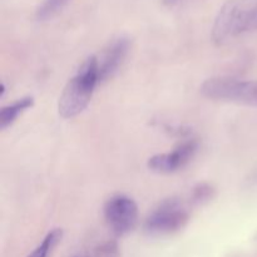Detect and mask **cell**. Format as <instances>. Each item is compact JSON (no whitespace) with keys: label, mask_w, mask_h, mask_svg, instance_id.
<instances>
[{"label":"cell","mask_w":257,"mask_h":257,"mask_svg":"<svg viewBox=\"0 0 257 257\" xmlns=\"http://www.w3.org/2000/svg\"><path fill=\"white\" fill-rule=\"evenodd\" d=\"M250 30H257V4L247 10V32Z\"/></svg>","instance_id":"7c38bea8"},{"label":"cell","mask_w":257,"mask_h":257,"mask_svg":"<svg viewBox=\"0 0 257 257\" xmlns=\"http://www.w3.org/2000/svg\"><path fill=\"white\" fill-rule=\"evenodd\" d=\"M131 42L127 37H118L104 48L98 60V77L99 83L112 78L119 70L130 52Z\"/></svg>","instance_id":"52a82bcc"},{"label":"cell","mask_w":257,"mask_h":257,"mask_svg":"<svg viewBox=\"0 0 257 257\" xmlns=\"http://www.w3.org/2000/svg\"><path fill=\"white\" fill-rule=\"evenodd\" d=\"M190 221V213L178 198L163 200L143 223V231L150 236L173 235L182 230Z\"/></svg>","instance_id":"3957f363"},{"label":"cell","mask_w":257,"mask_h":257,"mask_svg":"<svg viewBox=\"0 0 257 257\" xmlns=\"http://www.w3.org/2000/svg\"><path fill=\"white\" fill-rule=\"evenodd\" d=\"M203 97L257 107V80H240L230 77H216L201 85Z\"/></svg>","instance_id":"7a4b0ae2"},{"label":"cell","mask_w":257,"mask_h":257,"mask_svg":"<svg viewBox=\"0 0 257 257\" xmlns=\"http://www.w3.org/2000/svg\"><path fill=\"white\" fill-rule=\"evenodd\" d=\"M178 2H180V0H165V3L167 5H175V4H177Z\"/></svg>","instance_id":"4fadbf2b"},{"label":"cell","mask_w":257,"mask_h":257,"mask_svg":"<svg viewBox=\"0 0 257 257\" xmlns=\"http://www.w3.org/2000/svg\"><path fill=\"white\" fill-rule=\"evenodd\" d=\"M247 10L248 7L240 0H228L225 3L213 23V42L222 45L236 35L247 32Z\"/></svg>","instance_id":"277c9868"},{"label":"cell","mask_w":257,"mask_h":257,"mask_svg":"<svg viewBox=\"0 0 257 257\" xmlns=\"http://www.w3.org/2000/svg\"><path fill=\"white\" fill-rule=\"evenodd\" d=\"M216 191L210 183H198L197 186H195L192 191V202L196 205H203V203H207L215 197Z\"/></svg>","instance_id":"8fae6325"},{"label":"cell","mask_w":257,"mask_h":257,"mask_svg":"<svg viewBox=\"0 0 257 257\" xmlns=\"http://www.w3.org/2000/svg\"><path fill=\"white\" fill-rule=\"evenodd\" d=\"M98 83V60L95 55H92L82 63L74 77L70 78L63 89L58 102L60 117L69 119L80 114L89 104Z\"/></svg>","instance_id":"6da1fadb"},{"label":"cell","mask_w":257,"mask_h":257,"mask_svg":"<svg viewBox=\"0 0 257 257\" xmlns=\"http://www.w3.org/2000/svg\"><path fill=\"white\" fill-rule=\"evenodd\" d=\"M108 227L117 236L131 232L138 222V206L125 195H114L108 198L103 207Z\"/></svg>","instance_id":"5b68a950"},{"label":"cell","mask_w":257,"mask_h":257,"mask_svg":"<svg viewBox=\"0 0 257 257\" xmlns=\"http://www.w3.org/2000/svg\"><path fill=\"white\" fill-rule=\"evenodd\" d=\"M198 142L195 138H187L178 143L177 147L170 153L155 155L148 160L147 166L151 171L156 173L168 175L185 167L196 155Z\"/></svg>","instance_id":"8992f818"},{"label":"cell","mask_w":257,"mask_h":257,"mask_svg":"<svg viewBox=\"0 0 257 257\" xmlns=\"http://www.w3.org/2000/svg\"><path fill=\"white\" fill-rule=\"evenodd\" d=\"M69 2L70 0H43L42 4L38 7L35 17L39 22L52 19L58 13L62 12Z\"/></svg>","instance_id":"9c48e42d"},{"label":"cell","mask_w":257,"mask_h":257,"mask_svg":"<svg viewBox=\"0 0 257 257\" xmlns=\"http://www.w3.org/2000/svg\"><path fill=\"white\" fill-rule=\"evenodd\" d=\"M33 105H34V98L28 95V97L20 98L13 104L3 107L0 110V128L5 130V128L10 127L17 120L18 115L32 108Z\"/></svg>","instance_id":"ba28073f"},{"label":"cell","mask_w":257,"mask_h":257,"mask_svg":"<svg viewBox=\"0 0 257 257\" xmlns=\"http://www.w3.org/2000/svg\"><path fill=\"white\" fill-rule=\"evenodd\" d=\"M63 237V230L62 228H54V230L50 231L44 238H43L42 242L37 246L33 252L29 253L28 257H47L48 253L53 250V248L57 246V243L62 240Z\"/></svg>","instance_id":"30bf717a"}]
</instances>
